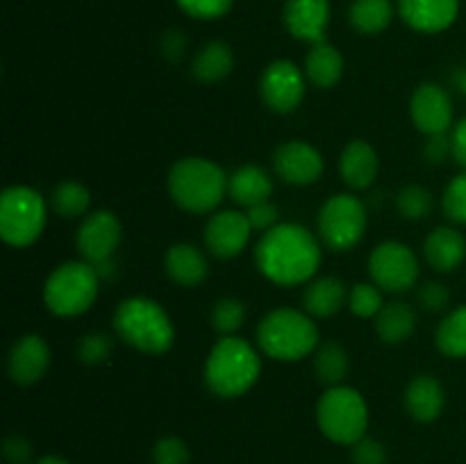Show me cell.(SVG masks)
Wrapping results in <instances>:
<instances>
[{"label": "cell", "instance_id": "cell-1", "mask_svg": "<svg viewBox=\"0 0 466 464\" xmlns=\"http://www.w3.org/2000/svg\"><path fill=\"white\" fill-rule=\"evenodd\" d=\"M255 264L273 285H305L321 267V244L300 223H278L259 237Z\"/></svg>", "mask_w": 466, "mask_h": 464}, {"label": "cell", "instance_id": "cell-2", "mask_svg": "<svg viewBox=\"0 0 466 464\" xmlns=\"http://www.w3.org/2000/svg\"><path fill=\"white\" fill-rule=\"evenodd\" d=\"M262 373V359L255 346L241 337H223L205 359V385L218 398H239L250 391Z\"/></svg>", "mask_w": 466, "mask_h": 464}, {"label": "cell", "instance_id": "cell-3", "mask_svg": "<svg viewBox=\"0 0 466 464\" xmlns=\"http://www.w3.org/2000/svg\"><path fill=\"white\" fill-rule=\"evenodd\" d=\"M114 332L139 353L162 355L176 341V328L167 309L153 298L132 296L118 303L114 312Z\"/></svg>", "mask_w": 466, "mask_h": 464}, {"label": "cell", "instance_id": "cell-4", "mask_svg": "<svg viewBox=\"0 0 466 464\" xmlns=\"http://www.w3.org/2000/svg\"><path fill=\"white\" fill-rule=\"evenodd\" d=\"M168 196L189 214H209L228 194V176L208 157H182L167 177Z\"/></svg>", "mask_w": 466, "mask_h": 464}, {"label": "cell", "instance_id": "cell-5", "mask_svg": "<svg viewBox=\"0 0 466 464\" xmlns=\"http://www.w3.org/2000/svg\"><path fill=\"white\" fill-rule=\"evenodd\" d=\"M258 346L278 362H299L319 348V328L308 312L280 308L258 323Z\"/></svg>", "mask_w": 466, "mask_h": 464}, {"label": "cell", "instance_id": "cell-6", "mask_svg": "<svg viewBox=\"0 0 466 464\" xmlns=\"http://www.w3.org/2000/svg\"><path fill=\"white\" fill-rule=\"evenodd\" d=\"M100 280L94 264L64 262L55 268L44 285V303L50 314L62 318L80 317L98 298Z\"/></svg>", "mask_w": 466, "mask_h": 464}, {"label": "cell", "instance_id": "cell-7", "mask_svg": "<svg viewBox=\"0 0 466 464\" xmlns=\"http://www.w3.org/2000/svg\"><path fill=\"white\" fill-rule=\"evenodd\" d=\"M317 423L323 435L335 444H358L369 428L367 400L349 385L328 387L317 403Z\"/></svg>", "mask_w": 466, "mask_h": 464}, {"label": "cell", "instance_id": "cell-8", "mask_svg": "<svg viewBox=\"0 0 466 464\" xmlns=\"http://www.w3.org/2000/svg\"><path fill=\"white\" fill-rule=\"evenodd\" d=\"M48 205L27 185H12L0 196V237L14 248L32 246L44 235Z\"/></svg>", "mask_w": 466, "mask_h": 464}, {"label": "cell", "instance_id": "cell-9", "mask_svg": "<svg viewBox=\"0 0 466 464\" xmlns=\"http://www.w3.org/2000/svg\"><path fill=\"white\" fill-rule=\"evenodd\" d=\"M367 207L353 194H335L321 205L317 218L319 237L330 250H350L367 232Z\"/></svg>", "mask_w": 466, "mask_h": 464}, {"label": "cell", "instance_id": "cell-10", "mask_svg": "<svg viewBox=\"0 0 466 464\" xmlns=\"http://www.w3.org/2000/svg\"><path fill=\"white\" fill-rule=\"evenodd\" d=\"M369 276L373 285L390 294H403L419 280V259L400 241H382L369 255Z\"/></svg>", "mask_w": 466, "mask_h": 464}, {"label": "cell", "instance_id": "cell-11", "mask_svg": "<svg viewBox=\"0 0 466 464\" xmlns=\"http://www.w3.org/2000/svg\"><path fill=\"white\" fill-rule=\"evenodd\" d=\"M305 71L289 59H276L264 68L259 77V96L264 105L276 114H289L299 109L305 98Z\"/></svg>", "mask_w": 466, "mask_h": 464}, {"label": "cell", "instance_id": "cell-12", "mask_svg": "<svg viewBox=\"0 0 466 464\" xmlns=\"http://www.w3.org/2000/svg\"><path fill=\"white\" fill-rule=\"evenodd\" d=\"M121 237L123 227L116 214L109 209H98V212L86 214L85 221L80 223L76 232V246L85 262L98 267L107 259H114Z\"/></svg>", "mask_w": 466, "mask_h": 464}, {"label": "cell", "instance_id": "cell-13", "mask_svg": "<svg viewBox=\"0 0 466 464\" xmlns=\"http://www.w3.org/2000/svg\"><path fill=\"white\" fill-rule=\"evenodd\" d=\"M253 237L246 212L223 209L217 212L205 226V246L218 259H232L241 255Z\"/></svg>", "mask_w": 466, "mask_h": 464}, {"label": "cell", "instance_id": "cell-14", "mask_svg": "<svg viewBox=\"0 0 466 464\" xmlns=\"http://www.w3.org/2000/svg\"><path fill=\"white\" fill-rule=\"evenodd\" d=\"M273 171L287 185L308 187L323 176V157L305 141H285L273 153Z\"/></svg>", "mask_w": 466, "mask_h": 464}, {"label": "cell", "instance_id": "cell-15", "mask_svg": "<svg viewBox=\"0 0 466 464\" xmlns=\"http://www.w3.org/2000/svg\"><path fill=\"white\" fill-rule=\"evenodd\" d=\"M410 116H412L414 127L423 135H444L453 123L451 96L432 82L419 85L410 98Z\"/></svg>", "mask_w": 466, "mask_h": 464}, {"label": "cell", "instance_id": "cell-16", "mask_svg": "<svg viewBox=\"0 0 466 464\" xmlns=\"http://www.w3.org/2000/svg\"><path fill=\"white\" fill-rule=\"evenodd\" d=\"M50 368V346L39 335H23L7 355V373L14 385H36Z\"/></svg>", "mask_w": 466, "mask_h": 464}, {"label": "cell", "instance_id": "cell-17", "mask_svg": "<svg viewBox=\"0 0 466 464\" xmlns=\"http://www.w3.org/2000/svg\"><path fill=\"white\" fill-rule=\"evenodd\" d=\"M285 27L291 36L308 44L326 41L330 23V0H287Z\"/></svg>", "mask_w": 466, "mask_h": 464}, {"label": "cell", "instance_id": "cell-18", "mask_svg": "<svg viewBox=\"0 0 466 464\" xmlns=\"http://www.w3.org/2000/svg\"><path fill=\"white\" fill-rule=\"evenodd\" d=\"M400 18L412 30L437 35L449 30L460 12V0H396Z\"/></svg>", "mask_w": 466, "mask_h": 464}, {"label": "cell", "instance_id": "cell-19", "mask_svg": "<svg viewBox=\"0 0 466 464\" xmlns=\"http://www.w3.org/2000/svg\"><path fill=\"white\" fill-rule=\"evenodd\" d=\"M380 171L376 148L364 139H353L339 155V176L350 189H369Z\"/></svg>", "mask_w": 466, "mask_h": 464}, {"label": "cell", "instance_id": "cell-20", "mask_svg": "<svg viewBox=\"0 0 466 464\" xmlns=\"http://www.w3.org/2000/svg\"><path fill=\"white\" fill-rule=\"evenodd\" d=\"M446 405V391L435 376L419 373L405 389V409L419 423H432L441 417Z\"/></svg>", "mask_w": 466, "mask_h": 464}, {"label": "cell", "instance_id": "cell-21", "mask_svg": "<svg viewBox=\"0 0 466 464\" xmlns=\"http://www.w3.org/2000/svg\"><path fill=\"white\" fill-rule=\"evenodd\" d=\"M423 255L437 273H451L466 259V239L460 230L440 226L423 241Z\"/></svg>", "mask_w": 466, "mask_h": 464}, {"label": "cell", "instance_id": "cell-22", "mask_svg": "<svg viewBox=\"0 0 466 464\" xmlns=\"http://www.w3.org/2000/svg\"><path fill=\"white\" fill-rule=\"evenodd\" d=\"M164 268L168 277L180 287H198L209 273L208 257L194 244H173L164 255Z\"/></svg>", "mask_w": 466, "mask_h": 464}, {"label": "cell", "instance_id": "cell-23", "mask_svg": "<svg viewBox=\"0 0 466 464\" xmlns=\"http://www.w3.org/2000/svg\"><path fill=\"white\" fill-rule=\"evenodd\" d=\"M273 180L267 168L246 164L237 168L232 176H228V196L241 207H255L259 203L271 200Z\"/></svg>", "mask_w": 466, "mask_h": 464}, {"label": "cell", "instance_id": "cell-24", "mask_svg": "<svg viewBox=\"0 0 466 464\" xmlns=\"http://www.w3.org/2000/svg\"><path fill=\"white\" fill-rule=\"evenodd\" d=\"M349 291L350 289H346V282L335 276H326L308 282L303 291L305 312L317 318L335 317L349 303Z\"/></svg>", "mask_w": 466, "mask_h": 464}, {"label": "cell", "instance_id": "cell-25", "mask_svg": "<svg viewBox=\"0 0 466 464\" xmlns=\"http://www.w3.org/2000/svg\"><path fill=\"white\" fill-rule=\"evenodd\" d=\"M373 328H376L378 339L385 341V344H403L417 330V312L410 303L391 300V303L382 305L378 317L373 318Z\"/></svg>", "mask_w": 466, "mask_h": 464}, {"label": "cell", "instance_id": "cell-26", "mask_svg": "<svg viewBox=\"0 0 466 464\" xmlns=\"http://www.w3.org/2000/svg\"><path fill=\"white\" fill-rule=\"evenodd\" d=\"M344 76V57L335 45L328 41L312 44L309 53L305 55V77L317 89H330Z\"/></svg>", "mask_w": 466, "mask_h": 464}, {"label": "cell", "instance_id": "cell-27", "mask_svg": "<svg viewBox=\"0 0 466 464\" xmlns=\"http://www.w3.org/2000/svg\"><path fill=\"white\" fill-rule=\"evenodd\" d=\"M235 68V53L226 41H209L196 53L191 62V76L203 85H214V82L226 80Z\"/></svg>", "mask_w": 466, "mask_h": 464}, {"label": "cell", "instance_id": "cell-28", "mask_svg": "<svg viewBox=\"0 0 466 464\" xmlns=\"http://www.w3.org/2000/svg\"><path fill=\"white\" fill-rule=\"evenodd\" d=\"M350 371V359L339 341H323L314 353V373L326 387L344 385Z\"/></svg>", "mask_w": 466, "mask_h": 464}, {"label": "cell", "instance_id": "cell-29", "mask_svg": "<svg viewBox=\"0 0 466 464\" xmlns=\"http://www.w3.org/2000/svg\"><path fill=\"white\" fill-rule=\"evenodd\" d=\"M349 18L360 35H380L394 18V5L391 0H353Z\"/></svg>", "mask_w": 466, "mask_h": 464}, {"label": "cell", "instance_id": "cell-30", "mask_svg": "<svg viewBox=\"0 0 466 464\" xmlns=\"http://www.w3.org/2000/svg\"><path fill=\"white\" fill-rule=\"evenodd\" d=\"M435 344L441 355L453 359L466 358V305L446 314L437 326Z\"/></svg>", "mask_w": 466, "mask_h": 464}, {"label": "cell", "instance_id": "cell-31", "mask_svg": "<svg viewBox=\"0 0 466 464\" xmlns=\"http://www.w3.org/2000/svg\"><path fill=\"white\" fill-rule=\"evenodd\" d=\"M50 207L62 218L85 217L91 207V191L82 182L64 180L50 194Z\"/></svg>", "mask_w": 466, "mask_h": 464}, {"label": "cell", "instance_id": "cell-32", "mask_svg": "<svg viewBox=\"0 0 466 464\" xmlns=\"http://www.w3.org/2000/svg\"><path fill=\"white\" fill-rule=\"evenodd\" d=\"M396 207H399L400 217L408 221H423L435 209V196L426 187L408 185L396 196Z\"/></svg>", "mask_w": 466, "mask_h": 464}, {"label": "cell", "instance_id": "cell-33", "mask_svg": "<svg viewBox=\"0 0 466 464\" xmlns=\"http://www.w3.org/2000/svg\"><path fill=\"white\" fill-rule=\"evenodd\" d=\"M212 328L223 337H232L246 323V305L239 298H221L214 303L212 314H209Z\"/></svg>", "mask_w": 466, "mask_h": 464}, {"label": "cell", "instance_id": "cell-34", "mask_svg": "<svg viewBox=\"0 0 466 464\" xmlns=\"http://www.w3.org/2000/svg\"><path fill=\"white\" fill-rule=\"evenodd\" d=\"M382 289L373 282H358L349 291V309L360 318H376L382 309Z\"/></svg>", "mask_w": 466, "mask_h": 464}, {"label": "cell", "instance_id": "cell-35", "mask_svg": "<svg viewBox=\"0 0 466 464\" xmlns=\"http://www.w3.org/2000/svg\"><path fill=\"white\" fill-rule=\"evenodd\" d=\"M114 350V339L105 332H89L77 344V358L86 367H98V364L107 362L109 355Z\"/></svg>", "mask_w": 466, "mask_h": 464}, {"label": "cell", "instance_id": "cell-36", "mask_svg": "<svg viewBox=\"0 0 466 464\" xmlns=\"http://www.w3.org/2000/svg\"><path fill=\"white\" fill-rule=\"evenodd\" d=\"M441 209L449 221L466 226V171L449 182L441 196Z\"/></svg>", "mask_w": 466, "mask_h": 464}, {"label": "cell", "instance_id": "cell-37", "mask_svg": "<svg viewBox=\"0 0 466 464\" xmlns=\"http://www.w3.org/2000/svg\"><path fill=\"white\" fill-rule=\"evenodd\" d=\"M176 3L191 18L212 21V18L226 16L235 0H176Z\"/></svg>", "mask_w": 466, "mask_h": 464}, {"label": "cell", "instance_id": "cell-38", "mask_svg": "<svg viewBox=\"0 0 466 464\" xmlns=\"http://www.w3.org/2000/svg\"><path fill=\"white\" fill-rule=\"evenodd\" d=\"M155 464H189V449L180 437H162L153 446Z\"/></svg>", "mask_w": 466, "mask_h": 464}, {"label": "cell", "instance_id": "cell-39", "mask_svg": "<svg viewBox=\"0 0 466 464\" xmlns=\"http://www.w3.org/2000/svg\"><path fill=\"white\" fill-rule=\"evenodd\" d=\"M417 303H419V308L426 309V312H432V314L444 312L451 303L449 287H446L444 282H437V280L426 282L423 287H419Z\"/></svg>", "mask_w": 466, "mask_h": 464}, {"label": "cell", "instance_id": "cell-40", "mask_svg": "<svg viewBox=\"0 0 466 464\" xmlns=\"http://www.w3.org/2000/svg\"><path fill=\"white\" fill-rule=\"evenodd\" d=\"M246 217H248V223L250 227H253V232H268L273 230V227L278 226V207L271 203V200H267V203H259L255 205V207H248L246 209Z\"/></svg>", "mask_w": 466, "mask_h": 464}, {"label": "cell", "instance_id": "cell-41", "mask_svg": "<svg viewBox=\"0 0 466 464\" xmlns=\"http://www.w3.org/2000/svg\"><path fill=\"white\" fill-rule=\"evenodd\" d=\"M353 464H387V450L376 439H360L353 444Z\"/></svg>", "mask_w": 466, "mask_h": 464}, {"label": "cell", "instance_id": "cell-42", "mask_svg": "<svg viewBox=\"0 0 466 464\" xmlns=\"http://www.w3.org/2000/svg\"><path fill=\"white\" fill-rule=\"evenodd\" d=\"M3 453H5V458H7L9 464H27L32 458V446L25 437L12 435L5 439Z\"/></svg>", "mask_w": 466, "mask_h": 464}, {"label": "cell", "instance_id": "cell-43", "mask_svg": "<svg viewBox=\"0 0 466 464\" xmlns=\"http://www.w3.org/2000/svg\"><path fill=\"white\" fill-rule=\"evenodd\" d=\"M423 155L431 164H441L449 155H453V144H451V136L444 135H432L428 136L426 146H423Z\"/></svg>", "mask_w": 466, "mask_h": 464}, {"label": "cell", "instance_id": "cell-44", "mask_svg": "<svg viewBox=\"0 0 466 464\" xmlns=\"http://www.w3.org/2000/svg\"><path fill=\"white\" fill-rule=\"evenodd\" d=\"M451 144H453V157L466 168V118L455 126L453 135H451Z\"/></svg>", "mask_w": 466, "mask_h": 464}, {"label": "cell", "instance_id": "cell-45", "mask_svg": "<svg viewBox=\"0 0 466 464\" xmlns=\"http://www.w3.org/2000/svg\"><path fill=\"white\" fill-rule=\"evenodd\" d=\"M164 55L171 59H177L185 55V36L180 35L177 30H171L164 35Z\"/></svg>", "mask_w": 466, "mask_h": 464}, {"label": "cell", "instance_id": "cell-46", "mask_svg": "<svg viewBox=\"0 0 466 464\" xmlns=\"http://www.w3.org/2000/svg\"><path fill=\"white\" fill-rule=\"evenodd\" d=\"M453 85L460 94L466 96V68H458V71L453 73Z\"/></svg>", "mask_w": 466, "mask_h": 464}, {"label": "cell", "instance_id": "cell-47", "mask_svg": "<svg viewBox=\"0 0 466 464\" xmlns=\"http://www.w3.org/2000/svg\"><path fill=\"white\" fill-rule=\"evenodd\" d=\"M35 464H71V462L64 458H59V455H44V458L36 459Z\"/></svg>", "mask_w": 466, "mask_h": 464}]
</instances>
